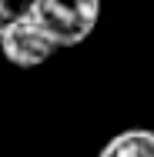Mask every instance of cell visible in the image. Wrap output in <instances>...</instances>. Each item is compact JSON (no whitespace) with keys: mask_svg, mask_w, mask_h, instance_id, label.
<instances>
[{"mask_svg":"<svg viewBox=\"0 0 154 157\" xmlns=\"http://www.w3.org/2000/svg\"><path fill=\"white\" fill-rule=\"evenodd\" d=\"M97 157H154V130L148 127H131L114 134Z\"/></svg>","mask_w":154,"mask_h":157,"instance_id":"3957f363","label":"cell"},{"mask_svg":"<svg viewBox=\"0 0 154 157\" xmlns=\"http://www.w3.org/2000/svg\"><path fill=\"white\" fill-rule=\"evenodd\" d=\"M34 13V0H0V33Z\"/></svg>","mask_w":154,"mask_h":157,"instance_id":"277c9868","label":"cell"},{"mask_svg":"<svg viewBox=\"0 0 154 157\" xmlns=\"http://www.w3.org/2000/svg\"><path fill=\"white\" fill-rule=\"evenodd\" d=\"M30 17L61 50L94 33L97 17H101V0H34Z\"/></svg>","mask_w":154,"mask_h":157,"instance_id":"6da1fadb","label":"cell"},{"mask_svg":"<svg viewBox=\"0 0 154 157\" xmlns=\"http://www.w3.org/2000/svg\"><path fill=\"white\" fill-rule=\"evenodd\" d=\"M0 54L14 67H40L57 54V44L40 30L34 17H27L0 33Z\"/></svg>","mask_w":154,"mask_h":157,"instance_id":"7a4b0ae2","label":"cell"}]
</instances>
